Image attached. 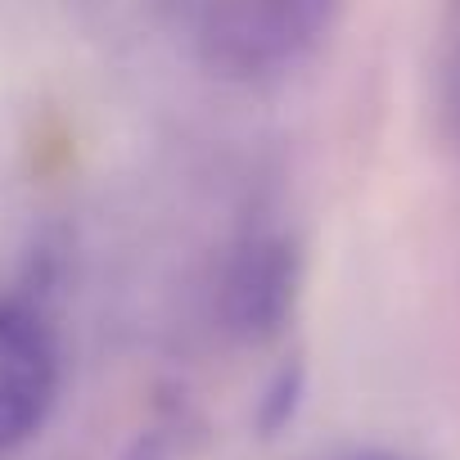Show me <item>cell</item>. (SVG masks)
<instances>
[{"label":"cell","mask_w":460,"mask_h":460,"mask_svg":"<svg viewBox=\"0 0 460 460\" xmlns=\"http://www.w3.org/2000/svg\"><path fill=\"white\" fill-rule=\"evenodd\" d=\"M59 402V348L50 330L0 303V460L23 451L50 420Z\"/></svg>","instance_id":"2"},{"label":"cell","mask_w":460,"mask_h":460,"mask_svg":"<svg viewBox=\"0 0 460 460\" xmlns=\"http://www.w3.org/2000/svg\"><path fill=\"white\" fill-rule=\"evenodd\" d=\"M352 460H397V456H352Z\"/></svg>","instance_id":"4"},{"label":"cell","mask_w":460,"mask_h":460,"mask_svg":"<svg viewBox=\"0 0 460 460\" xmlns=\"http://www.w3.org/2000/svg\"><path fill=\"white\" fill-rule=\"evenodd\" d=\"M339 14L343 0H208L199 55L217 77L276 82L330 41Z\"/></svg>","instance_id":"1"},{"label":"cell","mask_w":460,"mask_h":460,"mask_svg":"<svg viewBox=\"0 0 460 460\" xmlns=\"http://www.w3.org/2000/svg\"><path fill=\"white\" fill-rule=\"evenodd\" d=\"M303 294V253L289 235H253L230 258L221 280L226 330L244 343H271L285 334Z\"/></svg>","instance_id":"3"}]
</instances>
